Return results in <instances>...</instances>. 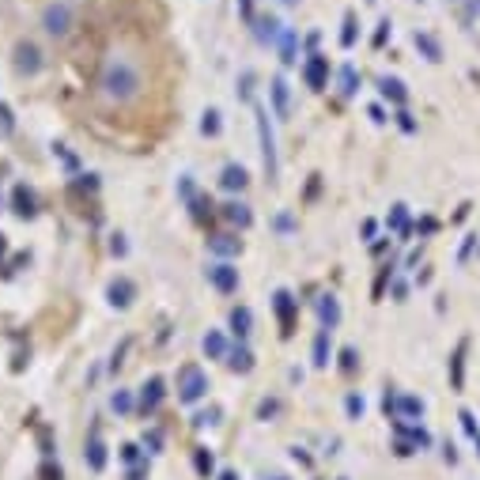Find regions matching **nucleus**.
Here are the masks:
<instances>
[{
	"mask_svg": "<svg viewBox=\"0 0 480 480\" xmlns=\"http://www.w3.org/2000/svg\"><path fill=\"white\" fill-rule=\"evenodd\" d=\"M219 480H238L235 473H219Z\"/></svg>",
	"mask_w": 480,
	"mask_h": 480,
	"instance_id": "obj_55",
	"label": "nucleus"
},
{
	"mask_svg": "<svg viewBox=\"0 0 480 480\" xmlns=\"http://www.w3.org/2000/svg\"><path fill=\"white\" fill-rule=\"evenodd\" d=\"M238 15H242V23H246V27H254V23H257V8H254V0H238Z\"/></svg>",
	"mask_w": 480,
	"mask_h": 480,
	"instance_id": "obj_40",
	"label": "nucleus"
},
{
	"mask_svg": "<svg viewBox=\"0 0 480 480\" xmlns=\"http://www.w3.org/2000/svg\"><path fill=\"white\" fill-rule=\"evenodd\" d=\"M265 480H288V477H280V473H276V477H265Z\"/></svg>",
	"mask_w": 480,
	"mask_h": 480,
	"instance_id": "obj_57",
	"label": "nucleus"
},
{
	"mask_svg": "<svg viewBox=\"0 0 480 480\" xmlns=\"http://www.w3.org/2000/svg\"><path fill=\"white\" fill-rule=\"evenodd\" d=\"M272 314H276V321H280V337H291L295 321H299V299H295L288 288H276L272 291Z\"/></svg>",
	"mask_w": 480,
	"mask_h": 480,
	"instance_id": "obj_6",
	"label": "nucleus"
},
{
	"mask_svg": "<svg viewBox=\"0 0 480 480\" xmlns=\"http://www.w3.org/2000/svg\"><path fill=\"white\" fill-rule=\"evenodd\" d=\"M303 45H307V53H318V31H310L307 38H303Z\"/></svg>",
	"mask_w": 480,
	"mask_h": 480,
	"instance_id": "obj_50",
	"label": "nucleus"
},
{
	"mask_svg": "<svg viewBox=\"0 0 480 480\" xmlns=\"http://www.w3.org/2000/svg\"><path fill=\"white\" fill-rule=\"evenodd\" d=\"M219 133H224V114H219L216 106H208L205 114H201V136H212V140H216Z\"/></svg>",
	"mask_w": 480,
	"mask_h": 480,
	"instance_id": "obj_26",
	"label": "nucleus"
},
{
	"mask_svg": "<svg viewBox=\"0 0 480 480\" xmlns=\"http://www.w3.org/2000/svg\"><path fill=\"white\" fill-rule=\"evenodd\" d=\"M15 133V117H12V106L0 103V136H12Z\"/></svg>",
	"mask_w": 480,
	"mask_h": 480,
	"instance_id": "obj_38",
	"label": "nucleus"
},
{
	"mask_svg": "<svg viewBox=\"0 0 480 480\" xmlns=\"http://www.w3.org/2000/svg\"><path fill=\"white\" fill-rule=\"evenodd\" d=\"M340 480H344V477H340Z\"/></svg>",
	"mask_w": 480,
	"mask_h": 480,
	"instance_id": "obj_59",
	"label": "nucleus"
},
{
	"mask_svg": "<svg viewBox=\"0 0 480 480\" xmlns=\"http://www.w3.org/2000/svg\"><path fill=\"white\" fill-rule=\"evenodd\" d=\"M276 412H280V401H276V397H265L261 409H257V416H261V420H272Z\"/></svg>",
	"mask_w": 480,
	"mask_h": 480,
	"instance_id": "obj_41",
	"label": "nucleus"
},
{
	"mask_svg": "<svg viewBox=\"0 0 480 480\" xmlns=\"http://www.w3.org/2000/svg\"><path fill=\"white\" fill-rule=\"evenodd\" d=\"M208 242V254L216 257V261H231V257L242 254V238L235 235V231H216V235L205 238Z\"/></svg>",
	"mask_w": 480,
	"mask_h": 480,
	"instance_id": "obj_11",
	"label": "nucleus"
},
{
	"mask_svg": "<svg viewBox=\"0 0 480 480\" xmlns=\"http://www.w3.org/2000/svg\"><path fill=\"white\" fill-rule=\"evenodd\" d=\"M110 409H114L117 416H129V412L136 409V397H133V390H114V393H110Z\"/></svg>",
	"mask_w": 480,
	"mask_h": 480,
	"instance_id": "obj_28",
	"label": "nucleus"
},
{
	"mask_svg": "<svg viewBox=\"0 0 480 480\" xmlns=\"http://www.w3.org/2000/svg\"><path fill=\"white\" fill-rule=\"evenodd\" d=\"M193 465H197V473L201 477H212V473H216V458H212V450H205V446H197V450H193Z\"/></svg>",
	"mask_w": 480,
	"mask_h": 480,
	"instance_id": "obj_30",
	"label": "nucleus"
},
{
	"mask_svg": "<svg viewBox=\"0 0 480 480\" xmlns=\"http://www.w3.org/2000/svg\"><path fill=\"white\" fill-rule=\"evenodd\" d=\"M363 409H367V405H363V397H359V393H348V397H344L348 420H359V416H363Z\"/></svg>",
	"mask_w": 480,
	"mask_h": 480,
	"instance_id": "obj_35",
	"label": "nucleus"
},
{
	"mask_svg": "<svg viewBox=\"0 0 480 480\" xmlns=\"http://www.w3.org/2000/svg\"><path fill=\"white\" fill-rule=\"evenodd\" d=\"M227 329H231V333H235L238 340H250V333H254V310L246 307V303L231 307V314H227Z\"/></svg>",
	"mask_w": 480,
	"mask_h": 480,
	"instance_id": "obj_17",
	"label": "nucleus"
},
{
	"mask_svg": "<svg viewBox=\"0 0 480 480\" xmlns=\"http://www.w3.org/2000/svg\"><path fill=\"white\" fill-rule=\"evenodd\" d=\"M314 310H318V329H337L340 326V299L333 291H321L314 299Z\"/></svg>",
	"mask_w": 480,
	"mask_h": 480,
	"instance_id": "obj_13",
	"label": "nucleus"
},
{
	"mask_svg": "<svg viewBox=\"0 0 480 480\" xmlns=\"http://www.w3.org/2000/svg\"><path fill=\"white\" fill-rule=\"evenodd\" d=\"M201 352H205L208 359H227V352H231V340H227L224 329H208L205 340H201Z\"/></svg>",
	"mask_w": 480,
	"mask_h": 480,
	"instance_id": "obj_22",
	"label": "nucleus"
},
{
	"mask_svg": "<svg viewBox=\"0 0 480 480\" xmlns=\"http://www.w3.org/2000/svg\"><path fill=\"white\" fill-rule=\"evenodd\" d=\"M4 254H8V238L0 235V257H4Z\"/></svg>",
	"mask_w": 480,
	"mask_h": 480,
	"instance_id": "obj_54",
	"label": "nucleus"
},
{
	"mask_svg": "<svg viewBox=\"0 0 480 480\" xmlns=\"http://www.w3.org/2000/svg\"><path fill=\"white\" fill-rule=\"evenodd\" d=\"M329 359H333V329H318L314 333V348H310V363L318 371H326Z\"/></svg>",
	"mask_w": 480,
	"mask_h": 480,
	"instance_id": "obj_18",
	"label": "nucleus"
},
{
	"mask_svg": "<svg viewBox=\"0 0 480 480\" xmlns=\"http://www.w3.org/2000/svg\"><path fill=\"white\" fill-rule=\"evenodd\" d=\"M359 38V20L356 12H344V20H340V50H352Z\"/></svg>",
	"mask_w": 480,
	"mask_h": 480,
	"instance_id": "obj_27",
	"label": "nucleus"
},
{
	"mask_svg": "<svg viewBox=\"0 0 480 480\" xmlns=\"http://www.w3.org/2000/svg\"><path fill=\"white\" fill-rule=\"evenodd\" d=\"M12 212H15L20 219H34V216H38V197H34V189L15 186V189H12Z\"/></svg>",
	"mask_w": 480,
	"mask_h": 480,
	"instance_id": "obj_21",
	"label": "nucleus"
},
{
	"mask_svg": "<svg viewBox=\"0 0 480 480\" xmlns=\"http://www.w3.org/2000/svg\"><path fill=\"white\" fill-rule=\"evenodd\" d=\"M378 91H382V99H390L393 106H405V99H409L405 84H401V80H393V76H382V80H378Z\"/></svg>",
	"mask_w": 480,
	"mask_h": 480,
	"instance_id": "obj_25",
	"label": "nucleus"
},
{
	"mask_svg": "<svg viewBox=\"0 0 480 480\" xmlns=\"http://www.w3.org/2000/svg\"><path fill=\"white\" fill-rule=\"evenodd\" d=\"M254 31V38L265 45V50H276V42L284 38V31H288V27H284V20L280 15H272V12H265V15H257V23L250 27Z\"/></svg>",
	"mask_w": 480,
	"mask_h": 480,
	"instance_id": "obj_10",
	"label": "nucleus"
},
{
	"mask_svg": "<svg viewBox=\"0 0 480 480\" xmlns=\"http://www.w3.org/2000/svg\"><path fill=\"white\" fill-rule=\"evenodd\" d=\"M356 367H359V352H356V348H340V371L356 374Z\"/></svg>",
	"mask_w": 480,
	"mask_h": 480,
	"instance_id": "obj_37",
	"label": "nucleus"
},
{
	"mask_svg": "<svg viewBox=\"0 0 480 480\" xmlns=\"http://www.w3.org/2000/svg\"><path fill=\"white\" fill-rule=\"evenodd\" d=\"M140 68H136L133 61L125 57V53H110V57L103 61V72H99V91H103L106 103H133V99H140Z\"/></svg>",
	"mask_w": 480,
	"mask_h": 480,
	"instance_id": "obj_1",
	"label": "nucleus"
},
{
	"mask_svg": "<svg viewBox=\"0 0 480 480\" xmlns=\"http://www.w3.org/2000/svg\"><path fill=\"white\" fill-rule=\"evenodd\" d=\"M42 480H64V477H61V465H57V469H53V465H42Z\"/></svg>",
	"mask_w": 480,
	"mask_h": 480,
	"instance_id": "obj_49",
	"label": "nucleus"
},
{
	"mask_svg": "<svg viewBox=\"0 0 480 480\" xmlns=\"http://www.w3.org/2000/svg\"><path fill=\"white\" fill-rule=\"evenodd\" d=\"M416 45L428 53V61H439V42L431 38V34H416Z\"/></svg>",
	"mask_w": 480,
	"mask_h": 480,
	"instance_id": "obj_39",
	"label": "nucleus"
},
{
	"mask_svg": "<svg viewBox=\"0 0 480 480\" xmlns=\"http://www.w3.org/2000/svg\"><path fill=\"white\" fill-rule=\"evenodd\" d=\"M125 352H129V340H125V344H122V348H117V352H114V359H110V371H117V367H122V363H125V359H122Z\"/></svg>",
	"mask_w": 480,
	"mask_h": 480,
	"instance_id": "obj_48",
	"label": "nucleus"
},
{
	"mask_svg": "<svg viewBox=\"0 0 480 480\" xmlns=\"http://www.w3.org/2000/svg\"><path fill=\"white\" fill-rule=\"evenodd\" d=\"M276 53H280V64H284V68H291V64H299L303 38H299V31H295V27H288V31H284V38L276 42Z\"/></svg>",
	"mask_w": 480,
	"mask_h": 480,
	"instance_id": "obj_19",
	"label": "nucleus"
},
{
	"mask_svg": "<svg viewBox=\"0 0 480 480\" xmlns=\"http://www.w3.org/2000/svg\"><path fill=\"white\" fill-rule=\"evenodd\" d=\"M393 117H397V125H401V129H405V133H412V129H416V122H412V117H409V114H405V110H397V114H393Z\"/></svg>",
	"mask_w": 480,
	"mask_h": 480,
	"instance_id": "obj_46",
	"label": "nucleus"
},
{
	"mask_svg": "<svg viewBox=\"0 0 480 480\" xmlns=\"http://www.w3.org/2000/svg\"><path fill=\"white\" fill-rule=\"evenodd\" d=\"M254 84H257V72L242 68V76H238V99H242V103H250L254 99Z\"/></svg>",
	"mask_w": 480,
	"mask_h": 480,
	"instance_id": "obj_32",
	"label": "nucleus"
},
{
	"mask_svg": "<svg viewBox=\"0 0 480 480\" xmlns=\"http://www.w3.org/2000/svg\"><path fill=\"white\" fill-rule=\"evenodd\" d=\"M269 110L272 122H291V84L284 76L269 80Z\"/></svg>",
	"mask_w": 480,
	"mask_h": 480,
	"instance_id": "obj_8",
	"label": "nucleus"
},
{
	"mask_svg": "<svg viewBox=\"0 0 480 480\" xmlns=\"http://www.w3.org/2000/svg\"><path fill=\"white\" fill-rule=\"evenodd\" d=\"M337 91H340V95H344V99H352L356 95V91H359V68H356V64H340V72H337Z\"/></svg>",
	"mask_w": 480,
	"mask_h": 480,
	"instance_id": "obj_24",
	"label": "nucleus"
},
{
	"mask_svg": "<svg viewBox=\"0 0 480 480\" xmlns=\"http://www.w3.org/2000/svg\"><path fill=\"white\" fill-rule=\"evenodd\" d=\"M212 212H216V205H212V201L205 197V193H197V197L189 201V216L197 219V224H205V219L212 216Z\"/></svg>",
	"mask_w": 480,
	"mask_h": 480,
	"instance_id": "obj_31",
	"label": "nucleus"
},
{
	"mask_svg": "<svg viewBox=\"0 0 480 480\" xmlns=\"http://www.w3.org/2000/svg\"><path fill=\"white\" fill-rule=\"evenodd\" d=\"M122 458H125V461H136L140 454H136V446H122Z\"/></svg>",
	"mask_w": 480,
	"mask_h": 480,
	"instance_id": "obj_52",
	"label": "nucleus"
},
{
	"mask_svg": "<svg viewBox=\"0 0 480 480\" xmlns=\"http://www.w3.org/2000/svg\"><path fill=\"white\" fill-rule=\"evenodd\" d=\"M38 27L45 38L53 42H64L72 34V27H76V15H72V4H64V0H50V4L42 8L38 15Z\"/></svg>",
	"mask_w": 480,
	"mask_h": 480,
	"instance_id": "obj_3",
	"label": "nucleus"
},
{
	"mask_svg": "<svg viewBox=\"0 0 480 480\" xmlns=\"http://www.w3.org/2000/svg\"><path fill=\"white\" fill-rule=\"evenodd\" d=\"M254 125H257V144H261V167H265V182L276 186L280 178V152H276V129H272V110L254 103Z\"/></svg>",
	"mask_w": 480,
	"mask_h": 480,
	"instance_id": "obj_2",
	"label": "nucleus"
},
{
	"mask_svg": "<svg viewBox=\"0 0 480 480\" xmlns=\"http://www.w3.org/2000/svg\"><path fill=\"white\" fill-rule=\"evenodd\" d=\"M174 386H178V401H182V405H197L201 397H208V374L201 371L197 363H186V367H182V371H178V382H174Z\"/></svg>",
	"mask_w": 480,
	"mask_h": 480,
	"instance_id": "obj_5",
	"label": "nucleus"
},
{
	"mask_svg": "<svg viewBox=\"0 0 480 480\" xmlns=\"http://www.w3.org/2000/svg\"><path fill=\"white\" fill-rule=\"evenodd\" d=\"M133 299H136V284L129 280V276H117V280H110L106 303H110L114 310H129V307H133Z\"/></svg>",
	"mask_w": 480,
	"mask_h": 480,
	"instance_id": "obj_14",
	"label": "nucleus"
},
{
	"mask_svg": "<svg viewBox=\"0 0 480 480\" xmlns=\"http://www.w3.org/2000/svg\"><path fill=\"white\" fill-rule=\"evenodd\" d=\"M250 186V170L242 167V163H227L224 170H219V189L224 193H246Z\"/></svg>",
	"mask_w": 480,
	"mask_h": 480,
	"instance_id": "obj_16",
	"label": "nucleus"
},
{
	"mask_svg": "<svg viewBox=\"0 0 480 480\" xmlns=\"http://www.w3.org/2000/svg\"><path fill=\"white\" fill-rule=\"evenodd\" d=\"M386 38H390V20H382V23H378V31H374V50H378V45H386Z\"/></svg>",
	"mask_w": 480,
	"mask_h": 480,
	"instance_id": "obj_45",
	"label": "nucleus"
},
{
	"mask_svg": "<svg viewBox=\"0 0 480 480\" xmlns=\"http://www.w3.org/2000/svg\"><path fill=\"white\" fill-rule=\"evenodd\" d=\"M163 397H167V378H159V374H152L147 382L140 386V397H136V409L140 412H155L163 405Z\"/></svg>",
	"mask_w": 480,
	"mask_h": 480,
	"instance_id": "obj_12",
	"label": "nucleus"
},
{
	"mask_svg": "<svg viewBox=\"0 0 480 480\" xmlns=\"http://www.w3.org/2000/svg\"><path fill=\"white\" fill-rule=\"evenodd\" d=\"M303 84H307L314 95L329 87V57L326 53H307V57H303Z\"/></svg>",
	"mask_w": 480,
	"mask_h": 480,
	"instance_id": "obj_7",
	"label": "nucleus"
},
{
	"mask_svg": "<svg viewBox=\"0 0 480 480\" xmlns=\"http://www.w3.org/2000/svg\"><path fill=\"white\" fill-rule=\"evenodd\" d=\"M219 416H224V409H216V405H212V409H205V412H197V416H193V428H212V423H219Z\"/></svg>",
	"mask_w": 480,
	"mask_h": 480,
	"instance_id": "obj_33",
	"label": "nucleus"
},
{
	"mask_svg": "<svg viewBox=\"0 0 480 480\" xmlns=\"http://www.w3.org/2000/svg\"><path fill=\"white\" fill-rule=\"evenodd\" d=\"M280 4H288V8H295V4H299V0H280Z\"/></svg>",
	"mask_w": 480,
	"mask_h": 480,
	"instance_id": "obj_56",
	"label": "nucleus"
},
{
	"mask_svg": "<svg viewBox=\"0 0 480 480\" xmlns=\"http://www.w3.org/2000/svg\"><path fill=\"white\" fill-rule=\"evenodd\" d=\"M178 197H182V205H189V201L197 197V182H193L189 174H182L178 178Z\"/></svg>",
	"mask_w": 480,
	"mask_h": 480,
	"instance_id": "obj_36",
	"label": "nucleus"
},
{
	"mask_svg": "<svg viewBox=\"0 0 480 480\" xmlns=\"http://www.w3.org/2000/svg\"><path fill=\"white\" fill-rule=\"evenodd\" d=\"M371 117H374L378 125H382V122H386V110H382V106H371Z\"/></svg>",
	"mask_w": 480,
	"mask_h": 480,
	"instance_id": "obj_53",
	"label": "nucleus"
},
{
	"mask_svg": "<svg viewBox=\"0 0 480 480\" xmlns=\"http://www.w3.org/2000/svg\"><path fill=\"white\" fill-rule=\"evenodd\" d=\"M224 363H227L235 374H250L254 367H257V359H254V352H250V344H246V340H238V344H231V352H227Z\"/></svg>",
	"mask_w": 480,
	"mask_h": 480,
	"instance_id": "obj_20",
	"label": "nucleus"
},
{
	"mask_svg": "<svg viewBox=\"0 0 480 480\" xmlns=\"http://www.w3.org/2000/svg\"><path fill=\"white\" fill-rule=\"evenodd\" d=\"M374 231H378V224H374V219H367V224H363V238H367V242H371Z\"/></svg>",
	"mask_w": 480,
	"mask_h": 480,
	"instance_id": "obj_51",
	"label": "nucleus"
},
{
	"mask_svg": "<svg viewBox=\"0 0 480 480\" xmlns=\"http://www.w3.org/2000/svg\"><path fill=\"white\" fill-rule=\"evenodd\" d=\"M219 216H224L235 231H250L254 227V208L246 205V201H238V197L227 201V205H219Z\"/></svg>",
	"mask_w": 480,
	"mask_h": 480,
	"instance_id": "obj_15",
	"label": "nucleus"
},
{
	"mask_svg": "<svg viewBox=\"0 0 480 480\" xmlns=\"http://www.w3.org/2000/svg\"><path fill=\"white\" fill-rule=\"evenodd\" d=\"M405 224H409V212H405V205H393V208H390V219H386V227H390V231H405Z\"/></svg>",
	"mask_w": 480,
	"mask_h": 480,
	"instance_id": "obj_34",
	"label": "nucleus"
},
{
	"mask_svg": "<svg viewBox=\"0 0 480 480\" xmlns=\"http://www.w3.org/2000/svg\"><path fill=\"white\" fill-rule=\"evenodd\" d=\"M0 208H4V197H0Z\"/></svg>",
	"mask_w": 480,
	"mask_h": 480,
	"instance_id": "obj_58",
	"label": "nucleus"
},
{
	"mask_svg": "<svg viewBox=\"0 0 480 480\" xmlns=\"http://www.w3.org/2000/svg\"><path fill=\"white\" fill-rule=\"evenodd\" d=\"M144 446H147V450H152V454H155V450L163 446V435H159V431H152V435H144Z\"/></svg>",
	"mask_w": 480,
	"mask_h": 480,
	"instance_id": "obj_47",
	"label": "nucleus"
},
{
	"mask_svg": "<svg viewBox=\"0 0 480 480\" xmlns=\"http://www.w3.org/2000/svg\"><path fill=\"white\" fill-rule=\"evenodd\" d=\"M84 458H87V465L95 469V473H103V469H106V442H103V435H99V428H91Z\"/></svg>",
	"mask_w": 480,
	"mask_h": 480,
	"instance_id": "obj_23",
	"label": "nucleus"
},
{
	"mask_svg": "<svg viewBox=\"0 0 480 480\" xmlns=\"http://www.w3.org/2000/svg\"><path fill=\"white\" fill-rule=\"evenodd\" d=\"M110 254H114V257H125V254H129L125 235H114V238H110Z\"/></svg>",
	"mask_w": 480,
	"mask_h": 480,
	"instance_id": "obj_44",
	"label": "nucleus"
},
{
	"mask_svg": "<svg viewBox=\"0 0 480 480\" xmlns=\"http://www.w3.org/2000/svg\"><path fill=\"white\" fill-rule=\"evenodd\" d=\"M72 186H76V189H87V193H95V189H99V178H95V174H80V178L72 182Z\"/></svg>",
	"mask_w": 480,
	"mask_h": 480,
	"instance_id": "obj_43",
	"label": "nucleus"
},
{
	"mask_svg": "<svg viewBox=\"0 0 480 480\" xmlns=\"http://www.w3.org/2000/svg\"><path fill=\"white\" fill-rule=\"evenodd\" d=\"M276 231H280V235H291V231H295V216H291V212H280V216H276Z\"/></svg>",
	"mask_w": 480,
	"mask_h": 480,
	"instance_id": "obj_42",
	"label": "nucleus"
},
{
	"mask_svg": "<svg viewBox=\"0 0 480 480\" xmlns=\"http://www.w3.org/2000/svg\"><path fill=\"white\" fill-rule=\"evenodd\" d=\"M397 412H401V420H416V416H423V401L420 397H397Z\"/></svg>",
	"mask_w": 480,
	"mask_h": 480,
	"instance_id": "obj_29",
	"label": "nucleus"
},
{
	"mask_svg": "<svg viewBox=\"0 0 480 480\" xmlns=\"http://www.w3.org/2000/svg\"><path fill=\"white\" fill-rule=\"evenodd\" d=\"M12 68H15V76H20V80H34L45 68L42 45L31 42V38H20V42L12 45Z\"/></svg>",
	"mask_w": 480,
	"mask_h": 480,
	"instance_id": "obj_4",
	"label": "nucleus"
},
{
	"mask_svg": "<svg viewBox=\"0 0 480 480\" xmlns=\"http://www.w3.org/2000/svg\"><path fill=\"white\" fill-rule=\"evenodd\" d=\"M205 276H208V284H212L219 295H235L238 284H242V276H238V269H235L231 261H212L208 269H205Z\"/></svg>",
	"mask_w": 480,
	"mask_h": 480,
	"instance_id": "obj_9",
	"label": "nucleus"
}]
</instances>
